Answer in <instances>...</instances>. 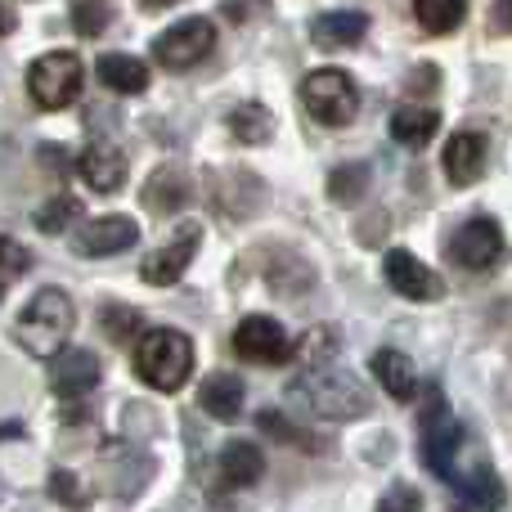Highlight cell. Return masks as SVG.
<instances>
[{
  "instance_id": "35",
  "label": "cell",
  "mask_w": 512,
  "mask_h": 512,
  "mask_svg": "<svg viewBox=\"0 0 512 512\" xmlns=\"http://www.w3.org/2000/svg\"><path fill=\"white\" fill-rule=\"evenodd\" d=\"M41 162H50L45 171H59V176H63V171H72V167H68V149H63V144H59V149H54V144H45V149H41Z\"/></svg>"
},
{
  "instance_id": "25",
  "label": "cell",
  "mask_w": 512,
  "mask_h": 512,
  "mask_svg": "<svg viewBox=\"0 0 512 512\" xmlns=\"http://www.w3.org/2000/svg\"><path fill=\"white\" fill-rule=\"evenodd\" d=\"M468 14V0H414V18L423 23V32L450 36Z\"/></svg>"
},
{
  "instance_id": "11",
  "label": "cell",
  "mask_w": 512,
  "mask_h": 512,
  "mask_svg": "<svg viewBox=\"0 0 512 512\" xmlns=\"http://www.w3.org/2000/svg\"><path fill=\"white\" fill-rule=\"evenodd\" d=\"M99 378H104V364H99L95 351H86V346H68V351L54 360L50 369V387L59 400H81L90 396V391L99 387Z\"/></svg>"
},
{
  "instance_id": "12",
  "label": "cell",
  "mask_w": 512,
  "mask_h": 512,
  "mask_svg": "<svg viewBox=\"0 0 512 512\" xmlns=\"http://www.w3.org/2000/svg\"><path fill=\"white\" fill-rule=\"evenodd\" d=\"M450 252L463 270H490V265L504 256V230H499L490 216H477V221H468L459 234H454Z\"/></svg>"
},
{
  "instance_id": "21",
  "label": "cell",
  "mask_w": 512,
  "mask_h": 512,
  "mask_svg": "<svg viewBox=\"0 0 512 512\" xmlns=\"http://www.w3.org/2000/svg\"><path fill=\"white\" fill-rule=\"evenodd\" d=\"M198 405H203L216 423H234L243 409V382L234 378V373H212V378H203Z\"/></svg>"
},
{
  "instance_id": "28",
  "label": "cell",
  "mask_w": 512,
  "mask_h": 512,
  "mask_svg": "<svg viewBox=\"0 0 512 512\" xmlns=\"http://www.w3.org/2000/svg\"><path fill=\"white\" fill-rule=\"evenodd\" d=\"M77 216H81V203L72 194H59V198H50V203L36 212V230H45V234H63V230H72L77 225Z\"/></svg>"
},
{
  "instance_id": "40",
  "label": "cell",
  "mask_w": 512,
  "mask_h": 512,
  "mask_svg": "<svg viewBox=\"0 0 512 512\" xmlns=\"http://www.w3.org/2000/svg\"><path fill=\"white\" fill-rule=\"evenodd\" d=\"M450 512H468V508H450Z\"/></svg>"
},
{
  "instance_id": "2",
  "label": "cell",
  "mask_w": 512,
  "mask_h": 512,
  "mask_svg": "<svg viewBox=\"0 0 512 512\" xmlns=\"http://www.w3.org/2000/svg\"><path fill=\"white\" fill-rule=\"evenodd\" d=\"M292 405H301L306 414L328 418V423H346V418H364L369 414V391L337 369H310L306 378L292 382Z\"/></svg>"
},
{
  "instance_id": "8",
  "label": "cell",
  "mask_w": 512,
  "mask_h": 512,
  "mask_svg": "<svg viewBox=\"0 0 512 512\" xmlns=\"http://www.w3.org/2000/svg\"><path fill=\"white\" fill-rule=\"evenodd\" d=\"M198 243H203V221H185L158 252L144 256L140 279L149 283V288H171V283L189 270V261L198 256Z\"/></svg>"
},
{
  "instance_id": "7",
  "label": "cell",
  "mask_w": 512,
  "mask_h": 512,
  "mask_svg": "<svg viewBox=\"0 0 512 512\" xmlns=\"http://www.w3.org/2000/svg\"><path fill=\"white\" fill-rule=\"evenodd\" d=\"M216 50V27L207 18H185V23L167 27L162 36H153V59L171 72H185L194 63H203Z\"/></svg>"
},
{
  "instance_id": "14",
  "label": "cell",
  "mask_w": 512,
  "mask_h": 512,
  "mask_svg": "<svg viewBox=\"0 0 512 512\" xmlns=\"http://www.w3.org/2000/svg\"><path fill=\"white\" fill-rule=\"evenodd\" d=\"M77 176L86 180L95 194H117V189L126 185V153L108 140H95L77 158Z\"/></svg>"
},
{
  "instance_id": "16",
  "label": "cell",
  "mask_w": 512,
  "mask_h": 512,
  "mask_svg": "<svg viewBox=\"0 0 512 512\" xmlns=\"http://www.w3.org/2000/svg\"><path fill=\"white\" fill-rule=\"evenodd\" d=\"M481 171H486V135L454 131L450 144H445V176H450V185H459V189L477 185Z\"/></svg>"
},
{
  "instance_id": "22",
  "label": "cell",
  "mask_w": 512,
  "mask_h": 512,
  "mask_svg": "<svg viewBox=\"0 0 512 512\" xmlns=\"http://www.w3.org/2000/svg\"><path fill=\"white\" fill-rule=\"evenodd\" d=\"M225 126H230V135L239 144H252V149H261V144L274 140V113L265 104H239L230 108V117H225Z\"/></svg>"
},
{
  "instance_id": "17",
  "label": "cell",
  "mask_w": 512,
  "mask_h": 512,
  "mask_svg": "<svg viewBox=\"0 0 512 512\" xmlns=\"http://www.w3.org/2000/svg\"><path fill=\"white\" fill-rule=\"evenodd\" d=\"M144 207L153 216H167V212H180L189 203V176L180 167H158L149 180H144Z\"/></svg>"
},
{
  "instance_id": "33",
  "label": "cell",
  "mask_w": 512,
  "mask_h": 512,
  "mask_svg": "<svg viewBox=\"0 0 512 512\" xmlns=\"http://www.w3.org/2000/svg\"><path fill=\"white\" fill-rule=\"evenodd\" d=\"M23 270H32V252H27L23 243H14V239L0 234V274L14 279V274H23Z\"/></svg>"
},
{
  "instance_id": "32",
  "label": "cell",
  "mask_w": 512,
  "mask_h": 512,
  "mask_svg": "<svg viewBox=\"0 0 512 512\" xmlns=\"http://www.w3.org/2000/svg\"><path fill=\"white\" fill-rule=\"evenodd\" d=\"M378 512H423V495L400 481V486H391L387 495L378 499Z\"/></svg>"
},
{
  "instance_id": "29",
  "label": "cell",
  "mask_w": 512,
  "mask_h": 512,
  "mask_svg": "<svg viewBox=\"0 0 512 512\" xmlns=\"http://www.w3.org/2000/svg\"><path fill=\"white\" fill-rule=\"evenodd\" d=\"M113 18V0H72V27L81 36H99Z\"/></svg>"
},
{
  "instance_id": "24",
  "label": "cell",
  "mask_w": 512,
  "mask_h": 512,
  "mask_svg": "<svg viewBox=\"0 0 512 512\" xmlns=\"http://www.w3.org/2000/svg\"><path fill=\"white\" fill-rule=\"evenodd\" d=\"M454 486L463 490V499L486 512L504 508V481L490 472V463H472V472H454Z\"/></svg>"
},
{
  "instance_id": "26",
  "label": "cell",
  "mask_w": 512,
  "mask_h": 512,
  "mask_svg": "<svg viewBox=\"0 0 512 512\" xmlns=\"http://www.w3.org/2000/svg\"><path fill=\"white\" fill-rule=\"evenodd\" d=\"M369 194V167L364 162H346V167H337L333 176H328V198L342 207L360 203V198Z\"/></svg>"
},
{
  "instance_id": "36",
  "label": "cell",
  "mask_w": 512,
  "mask_h": 512,
  "mask_svg": "<svg viewBox=\"0 0 512 512\" xmlns=\"http://www.w3.org/2000/svg\"><path fill=\"white\" fill-rule=\"evenodd\" d=\"M9 32H14V9L0 0V36H9Z\"/></svg>"
},
{
  "instance_id": "3",
  "label": "cell",
  "mask_w": 512,
  "mask_h": 512,
  "mask_svg": "<svg viewBox=\"0 0 512 512\" xmlns=\"http://www.w3.org/2000/svg\"><path fill=\"white\" fill-rule=\"evenodd\" d=\"M135 373L153 391H180L194 373V342L180 328H149L135 342Z\"/></svg>"
},
{
  "instance_id": "6",
  "label": "cell",
  "mask_w": 512,
  "mask_h": 512,
  "mask_svg": "<svg viewBox=\"0 0 512 512\" xmlns=\"http://www.w3.org/2000/svg\"><path fill=\"white\" fill-rule=\"evenodd\" d=\"M463 450V427L459 418L445 409L441 391H427V409H423V463L436 472V477L450 481L454 477V463H459Z\"/></svg>"
},
{
  "instance_id": "27",
  "label": "cell",
  "mask_w": 512,
  "mask_h": 512,
  "mask_svg": "<svg viewBox=\"0 0 512 512\" xmlns=\"http://www.w3.org/2000/svg\"><path fill=\"white\" fill-rule=\"evenodd\" d=\"M297 355L301 364H310V369H328V360L337 355V328H328V324H319V328H306L301 333V342H297Z\"/></svg>"
},
{
  "instance_id": "13",
  "label": "cell",
  "mask_w": 512,
  "mask_h": 512,
  "mask_svg": "<svg viewBox=\"0 0 512 512\" xmlns=\"http://www.w3.org/2000/svg\"><path fill=\"white\" fill-rule=\"evenodd\" d=\"M135 239H140V225L131 216H99V221L81 225L72 248H77V256H117L131 248Z\"/></svg>"
},
{
  "instance_id": "18",
  "label": "cell",
  "mask_w": 512,
  "mask_h": 512,
  "mask_svg": "<svg viewBox=\"0 0 512 512\" xmlns=\"http://www.w3.org/2000/svg\"><path fill=\"white\" fill-rule=\"evenodd\" d=\"M373 378L382 382V391H387L391 400H414L418 396V369L409 364L405 351L382 346V351L373 355Z\"/></svg>"
},
{
  "instance_id": "5",
  "label": "cell",
  "mask_w": 512,
  "mask_h": 512,
  "mask_svg": "<svg viewBox=\"0 0 512 512\" xmlns=\"http://www.w3.org/2000/svg\"><path fill=\"white\" fill-rule=\"evenodd\" d=\"M81 77H86V68H81L77 54L50 50L32 63V72H27V95L36 99V108L59 113V108H68L72 99L81 95Z\"/></svg>"
},
{
  "instance_id": "15",
  "label": "cell",
  "mask_w": 512,
  "mask_h": 512,
  "mask_svg": "<svg viewBox=\"0 0 512 512\" xmlns=\"http://www.w3.org/2000/svg\"><path fill=\"white\" fill-rule=\"evenodd\" d=\"M369 36V14L360 9H328V14L310 18V41L319 50H351Z\"/></svg>"
},
{
  "instance_id": "39",
  "label": "cell",
  "mask_w": 512,
  "mask_h": 512,
  "mask_svg": "<svg viewBox=\"0 0 512 512\" xmlns=\"http://www.w3.org/2000/svg\"><path fill=\"white\" fill-rule=\"evenodd\" d=\"M5 288H9V279H5V274H0V301H5Z\"/></svg>"
},
{
  "instance_id": "1",
  "label": "cell",
  "mask_w": 512,
  "mask_h": 512,
  "mask_svg": "<svg viewBox=\"0 0 512 512\" xmlns=\"http://www.w3.org/2000/svg\"><path fill=\"white\" fill-rule=\"evenodd\" d=\"M72 328H77L72 297L63 288H41V292H32V301H27L23 315H18V342H23L27 355H36V360H59Z\"/></svg>"
},
{
  "instance_id": "20",
  "label": "cell",
  "mask_w": 512,
  "mask_h": 512,
  "mask_svg": "<svg viewBox=\"0 0 512 512\" xmlns=\"http://www.w3.org/2000/svg\"><path fill=\"white\" fill-rule=\"evenodd\" d=\"M261 472H265L261 445H252V441H225V450H221V481H225V486H234V490L256 486V481H261Z\"/></svg>"
},
{
  "instance_id": "38",
  "label": "cell",
  "mask_w": 512,
  "mask_h": 512,
  "mask_svg": "<svg viewBox=\"0 0 512 512\" xmlns=\"http://www.w3.org/2000/svg\"><path fill=\"white\" fill-rule=\"evenodd\" d=\"M504 18H508V27H512V0H504Z\"/></svg>"
},
{
  "instance_id": "37",
  "label": "cell",
  "mask_w": 512,
  "mask_h": 512,
  "mask_svg": "<svg viewBox=\"0 0 512 512\" xmlns=\"http://www.w3.org/2000/svg\"><path fill=\"white\" fill-rule=\"evenodd\" d=\"M144 9H171V5H180V0H140Z\"/></svg>"
},
{
  "instance_id": "9",
  "label": "cell",
  "mask_w": 512,
  "mask_h": 512,
  "mask_svg": "<svg viewBox=\"0 0 512 512\" xmlns=\"http://www.w3.org/2000/svg\"><path fill=\"white\" fill-rule=\"evenodd\" d=\"M292 351H297V346L288 342L283 324H274V319H265V315H248L234 328V355L248 364H283V360H292Z\"/></svg>"
},
{
  "instance_id": "30",
  "label": "cell",
  "mask_w": 512,
  "mask_h": 512,
  "mask_svg": "<svg viewBox=\"0 0 512 512\" xmlns=\"http://www.w3.org/2000/svg\"><path fill=\"white\" fill-rule=\"evenodd\" d=\"M140 324H144V319H140V310H126V306H113V310H108V315H104V328H108V337H113V342H122V346H131V337L135 333H140Z\"/></svg>"
},
{
  "instance_id": "19",
  "label": "cell",
  "mask_w": 512,
  "mask_h": 512,
  "mask_svg": "<svg viewBox=\"0 0 512 512\" xmlns=\"http://www.w3.org/2000/svg\"><path fill=\"white\" fill-rule=\"evenodd\" d=\"M436 131H441V113H436V108L400 104L396 113H391V140L405 144V149H423V144H432Z\"/></svg>"
},
{
  "instance_id": "10",
  "label": "cell",
  "mask_w": 512,
  "mask_h": 512,
  "mask_svg": "<svg viewBox=\"0 0 512 512\" xmlns=\"http://www.w3.org/2000/svg\"><path fill=\"white\" fill-rule=\"evenodd\" d=\"M382 274H387V283L405 301H441L445 297V279H441V274H436L432 265H423L414 252H405V248H391L387 252Z\"/></svg>"
},
{
  "instance_id": "31",
  "label": "cell",
  "mask_w": 512,
  "mask_h": 512,
  "mask_svg": "<svg viewBox=\"0 0 512 512\" xmlns=\"http://www.w3.org/2000/svg\"><path fill=\"white\" fill-rule=\"evenodd\" d=\"M270 9V0H221V14L230 23H261V18H270Z\"/></svg>"
},
{
  "instance_id": "4",
  "label": "cell",
  "mask_w": 512,
  "mask_h": 512,
  "mask_svg": "<svg viewBox=\"0 0 512 512\" xmlns=\"http://www.w3.org/2000/svg\"><path fill=\"white\" fill-rule=\"evenodd\" d=\"M297 95H301V104H306V113L324 126H351L355 113H360V86H355V77L342 68L310 72Z\"/></svg>"
},
{
  "instance_id": "23",
  "label": "cell",
  "mask_w": 512,
  "mask_h": 512,
  "mask_svg": "<svg viewBox=\"0 0 512 512\" xmlns=\"http://www.w3.org/2000/svg\"><path fill=\"white\" fill-rule=\"evenodd\" d=\"M99 81L117 95H140L149 86V68H144V59H131V54H104L99 59Z\"/></svg>"
},
{
  "instance_id": "34",
  "label": "cell",
  "mask_w": 512,
  "mask_h": 512,
  "mask_svg": "<svg viewBox=\"0 0 512 512\" xmlns=\"http://www.w3.org/2000/svg\"><path fill=\"white\" fill-rule=\"evenodd\" d=\"M50 495L63 499L68 508H86V490H81V481L72 477V472H54V477H50Z\"/></svg>"
}]
</instances>
